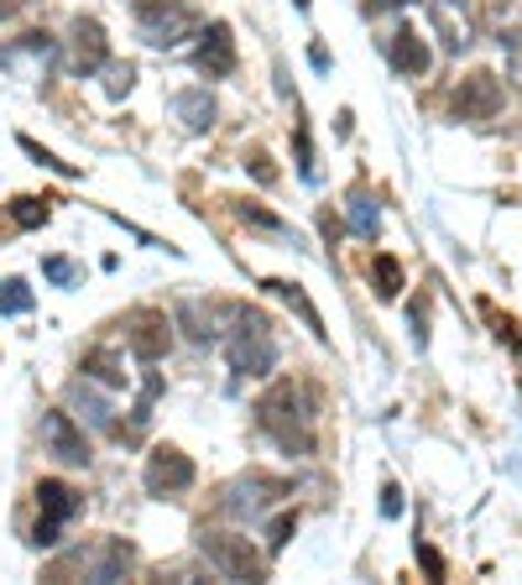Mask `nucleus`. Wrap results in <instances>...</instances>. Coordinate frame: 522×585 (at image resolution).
<instances>
[{
    "mask_svg": "<svg viewBox=\"0 0 522 585\" xmlns=\"http://www.w3.org/2000/svg\"><path fill=\"white\" fill-rule=\"evenodd\" d=\"M257 424L278 449H287V455H308V449H314V398H308V387L278 382L257 403Z\"/></svg>",
    "mask_w": 522,
    "mask_h": 585,
    "instance_id": "1",
    "label": "nucleus"
},
{
    "mask_svg": "<svg viewBox=\"0 0 522 585\" xmlns=\"http://www.w3.org/2000/svg\"><path fill=\"white\" fill-rule=\"evenodd\" d=\"M220 319L230 324V329H220L230 371H241V377H267V371L278 366V340H272V324L261 319V314H251L246 303H220Z\"/></svg>",
    "mask_w": 522,
    "mask_h": 585,
    "instance_id": "2",
    "label": "nucleus"
},
{
    "mask_svg": "<svg viewBox=\"0 0 522 585\" xmlns=\"http://www.w3.org/2000/svg\"><path fill=\"white\" fill-rule=\"evenodd\" d=\"M137 32L152 47H178L199 32V11L188 0H141L137 6Z\"/></svg>",
    "mask_w": 522,
    "mask_h": 585,
    "instance_id": "3",
    "label": "nucleus"
},
{
    "mask_svg": "<svg viewBox=\"0 0 522 585\" xmlns=\"http://www.w3.org/2000/svg\"><path fill=\"white\" fill-rule=\"evenodd\" d=\"M37 507H42V523L32 528V544L58 549L63 544V523L84 512V497L68 481H37Z\"/></svg>",
    "mask_w": 522,
    "mask_h": 585,
    "instance_id": "4",
    "label": "nucleus"
},
{
    "mask_svg": "<svg viewBox=\"0 0 522 585\" xmlns=\"http://www.w3.org/2000/svg\"><path fill=\"white\" fill-rule=\"evenodd\" d=\"M199 549L225 581H261V575H267L257 560V549H251V539H241V533H209V528H204Z\"/></svg>",
    "mask_w": 522,
    "mask_h": 585,
    "instance_id": "5",
    "label": "nucleus"
},
{
    "mask_svg": "<svg viewBox=\"0 0 522 585\" xmlns=\"http://www.w3.org/2000/svg\"><path fill=\"white\" fill-rule=\"evenodd\" d=\"M63 570H79L89 581H121L126 570H131V544H126V539H100L95 549L63 554V565L53 570V575H63Z\"/></svg>",
    "mask_w": 522,
    "mask_h": 585,
    "instance_id": "6",
    "label": "nucleus"
},
{
    "mask_svg": "<svg viewBox=\"0 0 522 585\" xmlns=\"http://www.w3.org/2000/svg\"><path fill=\"white\" fill-rule=\"evenodd\" d=\"M287 497V481H272V476H241L236 486H225V512L236 518V523H257L267 507Z\"/></svg>",
    "mask_w": 522,
    "mask_h": 585,
    "instance_id": "7",
    "label": "nucleus"
},
{
    "mask_svg": "<svg viewBox=\"0 0 522 585\" xmlns=\"http://www.w3.org/2000/svg\"><path fill=\"white\" fill-rule=\"evenodd\" d=\"M126 345H131V356L146 366H157L167 356V345H173V329H167V314L157 308H137V314H126Z\"/></svg>",
    "mask_w": 522,
    "mask_h": 585,
    "instance_id": "8",
    "label": "nucleus"
},
{
    "mask_svg": "<svg viewBox=\"0 0 522 585\" xmlns=\"http://www.w3.org/2000/svg\"><path fill=\"white\" fill-rule=\"evenodd\" d=\"M194 486V461L173 449V444H157L152 455H146V491L152 497H178Z\"/></svg>",
    "mask_w": 522,
    "mask_h": 585,
    "instance_id": "9",
    "label": "nucleus"
},
{
    "mask_svg": "<svg viewBox=\"0 0 522 585\" xmlns=\"http://www.w3.org/2000/svg\"><path fill=\"white\" fill-rule=\"evenodd\" d=\"M110 63V42H105V26L95 17H79L74 21V37H68V74L74 79H89Z\"/></svg>",
    "mask_w": 522,
    "mask_h": 585,
    "instance_id": "10",
    "label": "nucleus"
},
{
    "mask_svg": "<svg viewBox=\"0 0 522 585\" xmlns=\"http://www.w3.org/2000/svg\"><path fill=\"white\" fill-rule=\"evenodd\" d=\"M497 110H502V79L486 74V68L465 74L460 89H455V116L460 121H491Z\"/></svg>",
    "mask_w": 522,
    "mask_h": 585,
    "instance_id": "11",
    "label": "nucleus"
},
{
    "mask_svg": "<svg viewBox=\"0 0 522 585\" xmlns=\"http://www.w3.org/2000/svg\"><path fill=\"white\" fill-rule=\"evenodd\" d=\"M42 449L63 465H89V440H84V429L74 424L68 413H58V408L42 413Z\"/></svg>",
    "mask_w": 522,
    "mask_h": 585,
    "instance_id": "12",
    "label": "nucleus"
},
{
    "mask_svg": "<svg viewBox=\"0 0 522 585\" xmlns=\"http://www.w3.org/2000/svg\"><path fill=\"white\" fill-rule=\"evenodd\" d=\"M58 58V42L47 37V32H26V37L6 42L0 47V68H11V74H26V79H37L47 74V63Z\"/></svg>",
    "mask_w": 522,
    "mask_h": 585,
    "instance_id": "13",
    "label": "nucleus"
},
{
    "mask_svg": "<svg viewBox=\"0 0 522 585\" xmlns=\"http://www.w3.org/2000/svg\"><path fill=\"white\" fill-rule=\"evenodd\" d=\"M428 21L449 53H465L476 42V26H470V6L465 0H428Z\"/></svg>",
    "mask_w": 522,
    "mask_h": 585,
    "instance_id": "14",
    "label": "nucleus"
},
{
    "mask_svg": "<svg viewBox=\"0 0 522 585\" xmlns=\"http://www.w3.org/2000/svg\"><path fill=\"white\" fill-rule=\"evenodd\" d=\"M194 68L209 74V79H230V74H236V37H230L225 21H209L199 53H194Z\"/></svg>",
    "mask_w": 522,
    "mask_h": 585,
    "instance_id": "15",
    "label": "nucleus"
},
{
    "mask_svg": "<svg viewBox=\"0 0 522 585\" xmlns=\"http://www.w3.org/2000/svg\"><path fill=\"white\" fill-rule=\"evenodd\" d=\"M387 63H392L398 74H407V79H418V74H428V42H423L413 26H398L392 42H387Z\"/></svg>",
    "mask_w": 522,
    "mask_h": 585,
    "instance_id": "16",
    "label": "nucleus"
},
{
    "mask_svg": "<svg viewBox=\"0 0 522 585\" xmlns=\"http://www.w3.org/2000/svg\"><path fill=\"white\" fill-rule=\"evenodd\" d=\"M173 116H178L188 131H209V126H215V95H209V89H178V95H173Z\"/></svg>",
    "mask_w": 522,
    "mask_h": 585,
    "instance_id": "17",
    "label": "nucleus"
},
{
    "mask_svg": "<svg viewBox=\"0 0 522 585\" xmlns=\"http://www.w3.org/2000/svg\"><path fill=\"white\" fill-rule=\"evenodd\" d=\"M84 377H89V382H100V387H110V392H121V387H126V356H121V350H110V345H100V350H89V356H84Z\"/></svg>",
    "mask_w": 522,
    "mask_h": 585,
    "instance_id": "18",
    "label": "nucleus"
},
{
    "mask_svg": "<svg viewBox=\"0 0 522 585\" xmlns=\"http://www.w3.org/2000/svg\"><path fill=\"white\" fill-rule=\"evenodd\" d=\"M261 288H267L272 299H282V303H287V308H293V314H298V319L308 324V329H314V340H324V319H319V308L308 303V293H303L298 283H282V278H267Z\"/></svg>",
    "mask_w": 522,
    "mask_h": 585,
    "instance_id": "19",
    "label": "nucleus"
},
{
    "mask_svg": "<svg viewBox=\"0 0 522 585\" xmlns=\"http://www.w3.org/2000/svg\"><path fill=\"white\" fill-rule=\"evenodd\" d=\"M68 398H74V408H79L95 429H110V434H116V424H110V403H105L100 392L89 387V377H84V382H74V392H68Z\"/></svg>",
    "mask_w": 522,
    "mask_h": 585,
    "instance_id": "20",
    "label": "nucleus"
},
{
    "mask_svg": "<svg viewBox=\"0 0 522 585\" xmlns=\"http://www.w3.org/2000/svg\"><path fill=\"white\" fill-rule=\"evenodd\" d=\"M377 225H382V215H377V204H371V194H350V230L361 236V241H371L377 236Z\"/></svg>",
    "mask_w": 522,
    "mask_h": 585,
    "instance_id": "21",
    "label": "nucleus"
},
{
    "mask_svg": "<svg viewBox=\"0 0 522 585\" xmlns=\"http://www.w3.org/2000/svg\"><path fill=\"white\" fill-rule=\"evenodd\" d=\"M371 283H377V299H398L402 293V262L398 257H377V262H371Z\"/></svg>",
    "mask_w": 522,
    "mask_h": 585,
    "instance_id": "22",
    "label": "nucleus"
},
{
    "mask_svg": "<svg viewBox=\"0 0 522 585\" xmlns=\"http://www.w3.org/2000/svg\"><path fill=\"white\" fill-rule=\"evenodd\" d=\"M26 308H32V288L21 278H6L0 283V314H26Z\"/></svg>",
    "mask_w": 522,
    "mask_h": 585,
    "instance_id": "23",
    "label": "nucleus"
},
{
    "mask_svg": "<svg viewBox=\"0 0 522 585\" xmlns=\"http://www.w3.org/2000/svg\"><path fill=\"white\" fill-rule=\"evenodd\" d=\"M11 220H17L21 230H37V225H47V199H11Z\"/></svg>",
    "mask_w": 522,
    "mask_h": 585,
    "instance_id": "24",
    "label": "nucleus"
},
{
    "mask_svg": "<svg viewBox=\"0 0 522 585\" xmlns=\"http://www.w3.org/2000/svg\"><path fill=\"white\" fill-rule=\"evenodd\" d=\"M21 152H26V158H32V162H42V167H53L58 178H79V167H68V162H63V158H53V152H47V147H42V142H32V137H21Z\"/></svg>",
    "mask_w": 522,
    "mask_h": 585,
    "instance_id": "25",
    "label": "nucleus"
},
{
    "mask_svg": "<svg viewBox=\"0 0 522 585\" xmlns=\"http://www.w3.org/2000/svg\"><path fill=\"white\" fill-rule=\"evenodd\" d=\"M131 84H137V68L131 63H105V89L121 100V95H131Z\"/></svg>",
    "mask_w": 522,
    "mask_h": 585,
    "instance_id": "26",
    "label": "nucleus"
},
{
    "mask_svg": "<svg viewBox=\"0 0 522 585\" xmlns=\"http://www.w3.org/2000/svg\"><path fill=\"white\" fill-rule=\"evenodd\" d=\"M42 278H47V283H58V288H74V283H79V267L68 262V257H47V262H42Z\"/></svg>",
    "mask_w": 522,
    "mask_h": 585,
    "instance_id": "27",
    "label": "nucleus"
},
{
    "mask_svg": "<svg viewBox=\"0 0 522 585\" xmlns=\"http://www.w3.org/2000/svg\"><path fill=\"white\" fill-rule=\"evenodd\" d=\"M236 215H241L246 225H257V230H272V236H287V225H282L278 215H267V209H257V204H236Z\"/></svg>",
    "mask_w": 522,
    "mask_h": 585,
    "instance_id": "28",
    "label": "nucleus"
},
{
    "mask_svg": "<svg viewBox=\"0 0 522 585\" xmlns=\"http://www.w3.org/2000/svg\"><path fill=\"white\" fill-rule=\"evenodd\" d=\"M293 533H298V518H293V512H282L278 523L267 528V549H272V554H282V549H287V539H293Z\"/></svg>",
    "mask_w": 522,
    "mask_h": 585,
    "instance_id": "29",
    "label": "nucleus"
},
{
    "mask_svg": "<svg viewBox=\"0 0 522 585\" xmlns=\"http://www.w3.org/2000/svg\"><path fill=\"white\" fill-rule=\"evenodd\" d=\"M298 173H303V183H319V162H314V142H308V126H298Z\"/></svg>",
    "mask_w": 522,
    "mask_h": 585,
    "instance_id": "30",
    "label": "nucleus"
},
{
    "mask_svg": "<svg viewBox=\"0 0 522 585\" xmlns=\"http://www.w3.org/2000/svg\"><path fill=\"white\" fill-rule=\"evenodd\" d=\"M502 47H507V68H512V79L522 89V32H502Z\"/></svg>",
    "mask_w": 522,
    "mask_h": 585,
    "instance_id": "31",
    "label": "nucleus"
},
{
    "mask_svg": "<svg viewBox=\"0 0 522 585\" xmlns=\"http://www.w3.org/2000/svg\"><path fill=\"white\" fill-rule=\"evenodd\" d=\"M418 565L428 570V581H444V560H439V549H428L418 544Z\"/></svg>",
    "mask_w": 522,
    "mask_h": 585,
    "instance_id": "32",
    "label": "nucleus"
},
{
    "mask_svg": "<svg viewBox=\"0 0 522 585\" xmlns=\"http://www.w3.org/2000/svg\"><path fill=\"white\" fill-rule=\"evenodd\" d=\"M246 167H251V173H257L261 183H278V167L267 162V152H251V158H246Z\"/></svg>",
    "mask_w": 522,
    "mask_h": 585,
    "instance_id": "33",
    "label": "nucleus"
},
{
    "mask_svg": "<svg viewBox=\"0 0 522 585\" xmlns=\"http://www.w3.org/2000/svg\"><path fill=\"white\" fill-rule=\"evenodd\" d=\"M382 512H387V518H398V512H402V491L392 481L382 486Z\"/></svg>",
    "mask_w": 522,
    "mask_h": 585,
    "instance_id": "34",
    "label": "nucleus"
},
{
    "mask_svg": "<svg viewBox=\"0 0 522 585\" xmlns=\"http://www.w3.org/2000/svg\"><path fill=\"white\" fill-rule=\"evenodd\" d=\"M21 6H26V0H0V21H11L21 11Z\"/></svg>",
    "mask_w": 522,
    "mask_h": 585,
    "instance_id": "35",
    "label": "nucleus"
},
{
    "mask_svg": "<svg viewBox=\"0 0 522 585\" xmlns=\"http://www.w3.org/2000/svg\"><path fill=\"white\" fill-rule=\"evenodd\" d=\"M293 6H298V11H308V0H293Z\"/></svg>",
    "mask_w": 522,
    "mask_h": 585,
    "instance_id": "36",
    "label": "nucleus"
},
{
    "mask_svg": "<svg viewBox=\"0 0 522 585\" xmlns=\"http://www.w3.org/2000/svg\"><path fill=\"white\" fill-rule=\"evenodd\" d=\"M387 6H407V0H387Z\"/></svg>",
    "mask_w": 522,
    "mask_h": 585,
    "instance_id": "37",
    "label": "nucleus"
}]
</instances>
